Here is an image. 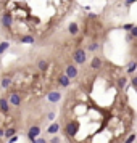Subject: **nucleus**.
Instances as JSON below:
<instances>
[{
	"label": "nucleus",
	"mask_w": 137,
	"mask_h": 143,
	"mask_svg": "<svg viewBox=\"0 0 137 143\" xmlns=\"http://www.w3.org/2000/svg\"><path fill=\"white\" fill-rule=\"evenodd\" d=\"M77 129H79V124L74 122V121L68 122L66 127H65V130H66V135H69V137H74V135L77 134Z\"/></svg>",
	"instance_id": "obj_1"
},
{
	"label": "nucleus",
	"mask_w": 137,
	"mask_h": 143,
	"mask_svg": "<svg viewBox=\"0 0 137 143\" xmlns=\"http://www.w3.org/2000/svg\"><path fill=\"white\" fill-rule=\"evenodd\" d=\"M73 58H74V61H76L77 64H82V63H86V52L82 50V48L76 50V52H74V55H73Z\"/></svg>",
	"instance_id": "obj_2"
},
{
	"label": "nucleus",
	"mask_w": 137,
	"mask_h": 143,
	"mask_svg": "<svg viewBox=\"0 0 137 143\" xmlns=\"http://www.w3.org/2000/svg\"><path fill=\"white\" fill-rule=\"evenodd\" d=\"M39 134H40V127L39 126H32L31 129L28 130V137H29V140H31V141H34L35 138H37Z\"/></svg>",
	"instance_id": "obj_3"
},
{
	"label": "nucleus",
	"mask_w": 137,
	"mask_h": 143,
	"mask_svg": "<svg viewBox=\"0 0 137 143\" xmlns=\"http://www.w3.org/2000/svg\"><path fill=\"white\" fill-rule=\"evenodd\" d=\"M2 24L5 26V27H11V24H13V16H11V13H5L3 16H2Z\"/></svg>",
	"instance_id": "obj_4"
},
{
	"label": "nucleus",
	"mask_w": 137,
	"mask_h": 143,
	"mask_svg": "<svg viewBox=\"0 0 137 143\" xmlns=\"http://www.w3.org/2000/svg\"><path fill=\"white\" fill-rule=\"evenodd\" d=\"M47 98H49V101H52V103H57V101L61 100V95H60V92H50L47 95Z\"/></svg>",
	"instance_id": "obj_5"
},
{
	"label": "nucleus",
	"mask_w": 137,
	"mask_h": 143,
	"mask_svg": "<svg viewBox=\"0 0 137 143\" xmlns=\"http://www.w3.org/2000/svg\"><path fill=\"white\" fill-rule=\"evenodd\" d=\"M10 103L15 105V106H20V105H21V97H20V93H11V95H10Z\"/></svg>",
	"instance_id": "obj_6"
},
{
	"label": "nucleus",
	"mask_w": 137,
	"mask_h": 143,
	"mask_svg": "<svg viewBox=\"0 0 137 143\" xmlns=\"http://www.w3.org/2000/svg\"><path fill=\"white\" fill-rule=\"evenodd\" d=\"M66 76L69 77V79H74V77L77 76V69H76V66H73V64H69V66L66 68Z\"/></svg>",
	"instance_id": "obj_7"
},
{
	"label": "nucleus",
	"mask_w": 137,
	"mask_h": 143,
	"mask_svg": "<svg viewBox=\"0 0 137 143\" xmlns=\"http://www.w3.org/2000/svg\"><path fill=\"white\" fill-rule=\"evenodd\" d=\"M0 109H2L3 113H8L10 108H8V101L7 98H0Z\"/></svg>",
	"instance_id": "obj_8"
},
{
	"label": "nucleus",
	"mask_w": 137,
	"mask_h": 143,
	"mask_svg": "<svg viewBox=\"0 0 137 143\" xmlns=\"http://www.w3.org/2000/svg\"><path fill=\"white\" fill-rule=\"evenodd\" d=\"M58 82H60L61 87H68L69 85V77L65 74V76H60V79H58Z\"/></svg>",
	"instance_id": "obj_9"
},
{
	"label": "nucleus",
	"mask_w": 137,
	"mask_h": 143,
	"mask_svg": "<svg viewBox=\"0 0 137 143\" xmlns=\"http://www.w3.org/2000/svg\"><path fill=\"white\" fill-rule=\"evenodd\" d=\"M90 66H92V69H98L100 66H102V61H100V58H98V56H95V58L92 59Z\"/></svg>",
	"instance_id": "obj_10"
},
{
	"label": "nucleus",
	"mask_w": 137,
	"mask_h": 143,
	"mask_svg": "<svg viewBox=\"0 0 137 143\" xmlns=\"http://www.w3.org/2000/svg\"><path fill=\"white\" fill-rule=\"evenodd\" d=\"M68 31H69V34L76 35L77 32H79V27H77V24H76V23H71V24H69V27H68Z\"/></svg>",
	"instance_id": "obj_11"
},
{
	"label": "nucleus",
	"mask_w": 137,
	"mask_h": 143,
	"mask_svg": "<svg viewBox=\"0 0 137 143\" xmlns=\"http://www.w3.org/2000/svg\"><path fill=\"white\" fill-rule=\"evenodd\" d=\"M21 44H34V37H32V35H23V37H21Z\"/></svg>",
	"instance_id": "obj_12"
},
{
	"label": "nucleus",
	"mask_w": 137,
	"mask_h": 143,
	"mask_svg": "<svg viewBox=\"0 0 137 143\" xmlns=\"http://www.w3.org/2000/svg\"><path fill=\"white\" fill-rule=\"evenodd\" d=\"M10 85H11V77H3V79H2V87L8 88Z\"/></svg>",
	"instance_id": "obj_13"
},
{
	"label": "nucleus",
	"mask_w": 137,
	"mask_h": 143,
	"mask_svg": "<svg viewBox=\"0 0 137 143\" xmlns=\"http://www.w3.org/2000/svg\"><path fill=\"white\" fill-rule=\"evenodd\" d=\"M58 130H60V126H58V124H52V126L49 127V130H47V132H49V134H57Z\"/></svg>",
	"instance_id": "obj_14"
},
{
	"label": "nucleus",
	"mask_w": 137,
	"mask_h": 143,
	"mask_svg": "<svg viewBox=\"0 0 137 143\" xmlns=\"http://www.w3.org/2000/svg\"><path fill=\"white\" fill-rule=\"evenodd\" d=\"M47 68H49V63H47L45 59H40L39 61V69L40 71H47Z\"/></svg>",
	"instance_id": "obj_15"
},
{
	"label": "nucleus",
	"mask_w": 137,
	"mask_h": 143,
	"mask_svg": "<svg viewBox=\"0 0 137 143\" xmlns=\"http://www.w3.org/2000/svg\"><path fill=\"white\" fill-rule=\"evenodd\" d=\"M15 134H16V130L13 127H10V129L5 130V137H7V138H8V137H10V138H11V137H15Z\"/></svg>",
	"instance_id": "obj_16"
},
{
	"label": "nucleus",
	"mask_w": 137,
	"mask_h": 143,
	"mask_svg": "<svg viewBox=\"0 0 137 143\" xmlns=\"http://www.w3.org/2000/svg\"><path fill=\"white\" fill-rule=\"evenodd\" d=\"M135 68H137V61H132V63L129 64V68L126 69V71H127V74H132L134 71H135Z\"/></svg>",
	"instance_id": "obj_17"
},
{
	"label": "nucleus",
	"mask_w": 137,
	"mask_h": 143,
	"mask_svg": "<svg viewBox=\"0 0 137 143\" xmlns=\"http://www.w3.org/2000/svg\"><path fill=\"white\" fill-rule=\"evenodd\" d=\"M124 85H126V77H120V79H118V87L124 88Z\"/></svg>",
	"instance_id": "obj_18"
},
{
	"label": "nucleus",
	"mask_w": 137,
	"mask_h": 143,
	"mask_svg": "<svg viewBox=\"0 0 137 143\" xmlns=\"http://www.w3.org/2000/svg\"><path fill=\"white\" fill-rule=\"evenodd\" d=\"M8 47H10V44H8V42H2V44H0V55H2V53L8 48Z\"/></svg>",
	"instance_id": "obj_19"
},
{
	"label": "nucleus",
	"mask_w": 137,
	"mask_h": 143,
	"mask_svg": "<svg viewBox=\"0 0 137 143\" xmlns=\"http://www.w3.org/2000/svg\"><path fill=\"white\" fill-rule=\"evenodd\" d=\"M134 140H135V134H131L127 138H126V141H124V143H132Z\"/></svg>",
	"instance_id": "obj_20"
},
{
	"label": "nucleus",
	"mask_w": 137,
	"mask_h": 143,
	"mask_svg": "<svg viewBox=\"0 0 137 143\" xmlns=\"http://www.w3.org/2000/svg\"><path fill=\"white\" fill-rule=\"evenodd\" d=\"M98 48V44H90V45H89V50H90V52H95V50H97Z\"/></svg>",
	"instance_id": "obj_21"
},
{
	"label": "nucleus",
	"mask_w": 137,
	"mask_h": 143,
	"mask_svg": "<svg viewBox=\"0 0 137 143\" xmlns=\"http://www.w3.org/2000/svg\"><path fill=\"white\" fill-rule=\"evenodd\" d=\"M134 27H135L134 24H124V29H127V31H132Z\"/></svg>",
	"instance_id": "obj_22"
},
{
	"label": "nucleus",
	"mask_w": 137,
	"mask_h": 143,
	"mask_svg": "<svg viewBox=\"0 0 137 143\" xmlns=\"http://www.w3.org/2000/svg\"><path fill=\"white\" fill-rule=\"evenodd\" d=\"M131 35H132V37H137V26L132 29V31H131Z\"/></svg>",
	"instance_id": "obj_23"
},
{
	"label": "nucleus",
	"mask_w": 137,
	"mask_h": 143,
	"mask_svg": "<svg viewBox=\"0 0 137 143\" xmlns=\"http://www.w3.org/2000/svg\"><path fill=\"white\" fill-rule=\"evenodd\" d=\"M32 143H47V141H45L44 138H35V140H34Z\"/></svg>",
	"instance_id": "obj_24"
},
{
	"label": "nucleus",
	"mask_w": 137,
	"mask_h": 143,
	"mask_svg": "<svg viewBox=\"0 0 137 143\" xmlns=\"http://www.w3.org/2000/svg\"><path fill=\"white\" fill-rule=\"evenodd\" d=\"M53 117H55V113H49V116H47V119H49V121H52Z\"/></svg>",
	"instance_id": "obj_25"
},
{
	"label": "nucleus",
	"mask_w": 137,
	"mask_h": 143,
	"mask_svg": "<svg viewBox=\"0 0 137 143\" xmlns=\"http://www.w3.org/2000/svg\"><path fill=\"white\" fill-rule=\"evenodd\" d=\"M50 143H60V138H58V137H53Z\"/></svg>",
	"instance_id": "obj_26"
},
{
	"label": "nucleus",
	"mask_w": 137,
	"mask_h": 143,
	"mask_svg": "<svg viewBox=\"0 0 137 143\" xmlns=\"http://www.w3.org/2000/svg\"><path fill=\"white\" fill-rule=\"evenodd\" d=\"M16 140H18V137H16V135H15V137H11V138H10V141H8V143H15V141H16Z\"/></svg>",
	"instance_id": "obj_27"
},
{
	"label": "nucleus",
	"mask_w": 137,
	"mask_h": 143,
	"mask_svg": "<svg viewBox=\"0 0 137 143\" xmlns=\"http://www.w3.org/2000/svg\"><path fill=\"white\" fill-rule=\"evenodd\" d=\"M131 84H132L134 87H137V77H134V79H132V80H131Z\"/></svg>",
	"instance_id": "obj_28"
},
{
	"label": "nucleus",
	"mask_w": 137,
	"mask_h": 143,
	"mask_svg": "<svg viewBox=\"0 0 137 143\" xmlns=\"http://www.w3.org/2000/svg\"><path fill=\"white\" fill-rule=\"evenodd\" d=\"M3 135H5V130H3L2 127H0V137H3Z\"/></svg>",
	"instance_id": "obj_29"
},
{
	"label": "nucleus",
	"mask_w": 137,
	"mask_h": 143,
	"mask_svg": "<svg viewBox=\"0 0 137 143\" xmlns=\"http://www.w3.org/2000/svg\"><path fill=\"white\" fill-rule=\"evenodd\" d=\"M135 0H126V5H131V3H134Z\"/></svg>",
	"instance_id": "obj_30"
}]
</instances>
